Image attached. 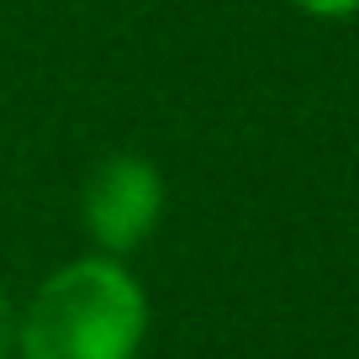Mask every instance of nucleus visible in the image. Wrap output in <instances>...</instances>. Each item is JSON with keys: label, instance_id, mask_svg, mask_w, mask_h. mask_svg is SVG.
Listing matches in <instances>:
<instances>
[{"label": "nucleus", "instance_id": "nucleus-1", "mask_svg": "<svg viewBox=\"0 0 359 359\" xmlns=\"http://www.w3.org/2000/svg\"><path fill=\"white\" fill-rule=\"evenodd\" d=\"M148 291L127 259L79 254L16 306V359H137Z\"/></svg>", "mask_w": 359, "mask_h": 359}, {"label": "nucleus", "instance_id": "nucleus-2", "mask_svg": "<svg viewBox=\"0 0 359 359\" xmlns=\"http://www.w3.org/2000/svg\"><path fill=\"white\" fill-rule=\"evenodd\" d=\"M169 206V180L148 154H106L79 185V227L90 248L133 259L158 233Z\"/></svg>", "mask_w": 359, "mask_h": 359}, {"label": "nucleus", "instance_id": "nucleus-3", "mask_svg": "<svg viewBox=\"0 0 359 359\" xmlns=\"http://www.w3.org/2000/svg\"><path fill=\"white\" fill-rule=\"evenodd\" d=\"M302 16H312V22H348V16H359V0H291Z\"/></svg>", "mask_w": 359, "mask_h": 359}, {"label": "nucleus", "instance_id": "nucleus-4", "mask_svg": "<svg viewBox=\"0 0 359 359\" xmlns=\"http://www.w3.org/2000/svg\"><path fill=\"white\" fill-rule=\"evenodd\" d=\"M0 359H16V302L0 285Z\"/></svg>", "mask_w": 359, "mask_h": 359}]
</instances>
